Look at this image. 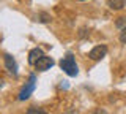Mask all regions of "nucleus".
<instances>
[{
    "instance_id": "6e6552de",
    "label": "nucleus",
    "mask_w": 126,
    "mask_h": 114,
    "mask_svg": "<svg viewBox=\"0 0 126 114\" xmlns=\"http://www.w3.org/2000/svg\"><path fill=\"white\" fill-rule=\"evenodd\" d=\"M115 27H117V29H120V30L126 29V16H121V18H118L117 21H115Z\"/></svg>"
},
{
    "instance_id": "f03ea898",
    "label": "nucleus",
    "mask_w": 126,
    "mask_h": 114,
    "mask_svg": "<svg viewBox=\"0 0 126 114\" xmlns=\"http://www.w3.org/2000/svg\"><path fill=\"white\" fill-rule=\"evenodd\" d=\"M35 81H36V78H35V74H32V76H30V81L27 82V86L21 90V92H19V97H17V98H19L21 101L27 100V98L32 95V92L35 90Z\"/></svg>"
},
{
    "instance_id": "ddd939ff",
    "label": "nucleus",
    "mask_w": 126,
    "mask_h": 114,
    "mask_svg": "<svg viewBox=\"0 0 126 114\" xmlns=\"http://www.w3.org/2000/svg\"><path fill=\"white\" fill-rule=\"evenodd\" d=\"M77 2H85V0H77Z\"/></svg>"
},
{
    "instance_id": "20e7f679",
    "label": "nucleus",
    "mask_w": 126,
    "mask_h": 114,
    "mask_svg": "<svg viewBox=\"0 0 126 114\" xmlns=\"http://www.w3.org/2000/svg\"><path fill=\"white\" fill-rule=\"evenodd\" d=\"M107 54V46L106 45H99V46H94V48L88 52V57L92 60H101L102 57H106Z\"/></svg>"
},
{
    "instance_id": "9d476101",
    "label": "nucleus",
    "mask_w": 126,
    "mask_h": 114,
    "mask_svg": "<svg viewBox=\"0 0 126 114\" xmlns=\"http://www.w3.org/2000/svg\"><path fill=\"white\" fill-rule=\"evenodd\" d=\"M38 18H39L38 21H39V22H43V24H46V22H49V21H50V16H49V14H46V13H41Z\"/></svg>"
},
{
    "instance_id": "f8f14e48",
    "label": "nucleus",
    "mask_w": 126,
    "mask_h": 114,
    "mask_svg": "<svg viewBox=\"0 0 126 114\" xmlns=\"http://www.w3.org/2000/svg\"><path fill=\"white\" fill-rule=\"evenodd\" d=\"M87 35H88V30H87V29H80V30H79V38H85Z\"/></svg>"
},
{
    "instance_id": "39448f33",
    "label": "nucleus",
    "mask_w": 126,
    "mask_h": 114,
    "mask_svg": "<svg viewBox=\"0 0 126 114\" xmlns=\"http://www.w3.org/2000/svg\"><path fill=\"white\" fill-rule=\"evenodd\" d=\"M3 64H5V68L8 70V73L13 74V76H17V64L13 59V56L10 54H5L3 56Z\"/></svg>"
},
{
    "instance_id": "423d86ee",
    "label": "nucleus",
    "mask_w": 126,
    "mask_h": 114,
    "mask_svg": "<svg viewBox=\"0 0 126 114\" xmlns=\"http://www.w3.org/2000/svg\"><path fill=\"white\" fill-rule=\"evenodd\" d=\"M43 56H44L43 49H39V48L32 49L30 52H29V64H30V65H35V64H36V62H38Z\"/></svg>"
},
{
    "instance_id": "f257e3e1",
    "label": "nucleus",
    "mask_w": 126,
    "mask_h": 114,
    "mask_svg": "<svg viewBox=\"0 0 126 114\" xmlns=\"http://www.w3.org/2000/svg\"><path fill=\"white\" fill-rule=\"evenodd\" d=\"M60 67H62V70L68 74V76H77V73H79L76 59H74L73 54H66V56L60 60Z\"/></svg>"
},
{
    "instance_id": "0eeeda50",
    "label": "nucleus",
    "mask_w": 126,
    "mask_h": 114,
    "mask_svg": "<svg viewBox=\"0 0 126 114\" xmlns=\"http://www.w3.org/2000/svg\"><path fill=\"white\" fill-rule=\"evenodd\" d=\"M125 5H126V0H107V6L113 11L123 10Z\"/></svg>"
},
{
    "instance_id": "7ed1b4c3",
    "label": "nucleus",
    "mask_w": 126,
    "mask_h": 114,
    "mask_svg": "<svg viewBox=\"0 0 126 114\" xmlns=\"http://www.w3.org/2000/svg\"><path fill=\"white\" fill-rule=\"evenodd\" d=\"M54 59L52 57H47V56H43L35 64V68L38 70V71H47V70H50L54 67Z\"/></svg>"
},
{
    "instance_id": "9b49d317",
    "label": "nucleus",
    "mask_w": 126,
    "mask_h": 114,
    "mask_svg": "<svg viewBox=\"0 0 126 114\" xmlns=\"http://www.w3.org/2000/svg\"><path fill=\"white\" fill-rule=\"evenodd\" d=\"M120 41L123 43V45H126V29L121 30V33H120Z\"/></svg>"
},
{
    "instance_id": "1a4fd4ad",
    "label": "nucleus",
    "mask_w": 126,
    "mask_h": 114,
    "mask_svg": "<svg viewBox=\"0 0 126 114\" xmlns=\"http://www.w3.org/2000/svg\"><path fill=\"white\" fill-rule=\"evenodd\" d=\"M27 114H46V111L44 109H39V108H29Z\"/></svg>"
}]
</instances>
